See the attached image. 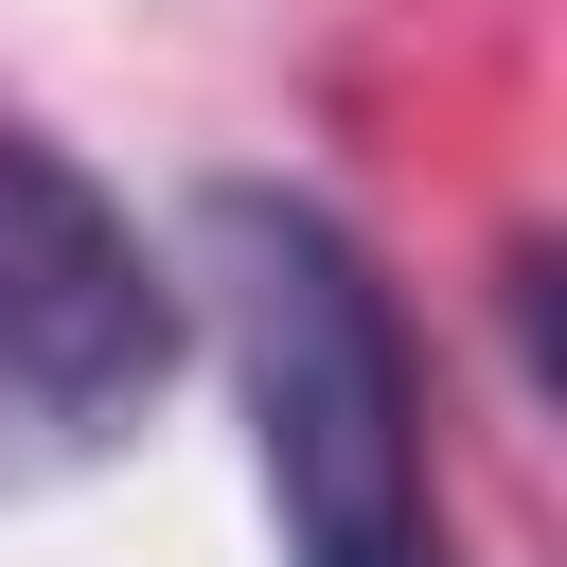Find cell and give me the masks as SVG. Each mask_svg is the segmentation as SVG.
I'll list each match as a JSON object with an SVG mask.
<instances>
[{"instance_id": "obj_1", "label": "cell", "mask_w": 567, "mask_h": 567, "mask_svg": "<svg viewBox=\"0 0 567 567\" xmlns=\"http://www.w3.org/2000/svg\"><path fill=\"white\" fill-rule=\"evenodd\" d=\"M195 266H213V319H230V372H248V443H266L284 549L301 567H443L425 354H408L390 266L284 177H213L195 195Z\"/></svg>"}, {"instance_id": "obj_2", "label": "cell", "mask_w": 567, "mask_h": 567, "mask_svg": "<svg viewBox=\"0 0 567 567\" xmlns=\"http://www.w3.org/2000/svg\"><path fill=\"white\" fill-rule=\"evenodd\" d=\"M177 337L195 319H177V266L142 248V213L71 142L0 124V496L124 461L142 408L177 390Z\"/></svg>"}]
</instances>
